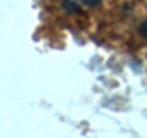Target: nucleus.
I'll return each instance as SVG.
<instances>
[{
  "mask_svg": "<svg viewBox=\"0 0 147 138\" xmlns=\"http://www.w3.org/2000/svg\"><path fill=\"white\" fill-rule=\"evenodd\" d=\"M85 6H88V7H94V6H98V4L101 2V0H81Z\"/></svg>",
  "mask_w": 147,
  "mask_h": 138,
  "instance_id": "f257e3e1",
  "label": "nucleus"
},
{
  "mask_svg": "<svg viewBox=\"0 0 147 138\" xmlns=\"http://www.w3.org/2000/svg\"><path fill=\"white\" fill-rule=\"evenodd\" d=\"M140 33L144 39H147V20L145 22H142V26H140Z\"/></svg>",
  "mask_w": 147,
  "mask_h": 138,
  "instance_id": "f03ea898",
  "label": "nucleus"
}]
</instances>
